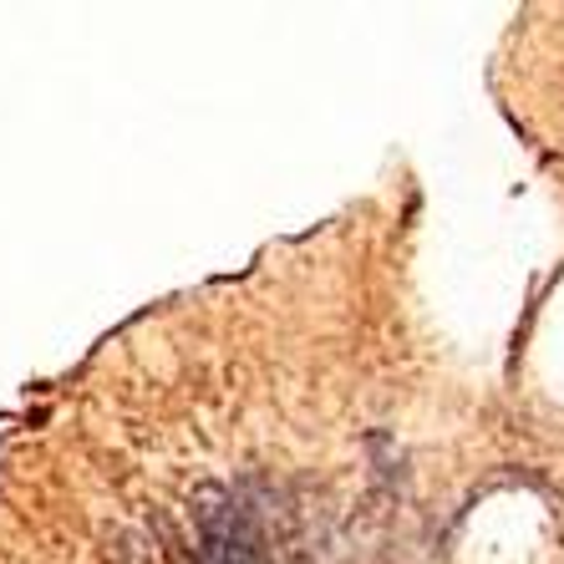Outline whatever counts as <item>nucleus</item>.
<instances>
[{
    "instance_id": "f257e3e1",
    "label": "nucleus",
    "mask_w": 564,
    "mask_h": 564,
    "mask_svg": "<svg viewBox=\"0 0 564 564\" xmlns=\"http://www.w3.org/2000/svg\"><path fill=\"white\" fill-rule=\"evenodd\" d=\"M194 524H198V560L204 564H270L254 513L224 488H198L194 494Z\"/></svg>"
}]
</instances>
